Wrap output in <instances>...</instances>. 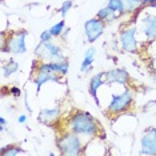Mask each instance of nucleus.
<instances>
[{
  "instance_id": "nucleus-18",
  "label": "nucleus",
  "mask_w": 156,
  "mask_h": 156,
  "mask_svg": "<svg viewBox=\"0 0 156 156\" xmlns=\"http://www.w3.org/2000/svg\"><path fill=\"white\" fill-rule=\"evenodd\" d=\"M109 8L112 9L113 12L116 13L118 16H122L126 13V9H124V4H123V0H108V4Z\"/></svg>"
},
{
  "instance_id": "nucleus-3",
  "label": "nucleus",
  "mask_w": 156,
  "mask_h": 156,
  "mask_svg": "<svg viewBox=\"0 0 156 156\" xmlns=\"http://www.w3.org/2000/svg\"><path fill=\"white\" fill-rule=\"evenodd\" d=\"M27 31L20 30L8 34V39H5V32H2V49L3 52H11L13 55H23L27 52L26 44Z\"/></svg>"
},
{
  "instance_id": "nucleus-9",
  "label": "nucleus",
  "mask_w": 156,
  "mask_h": 156,
  "mask_svg": "<svg viewBox=\"0 0 156 156\" xmlns=\"http://www.w3.org/2000/svg\"><path fill=\"white\" fill-rule=\"evenodd\" d=\"M140 154L156 156V127H151L145 131L140 139Z\"/></svg>"
},
{
  "instance_id": "nucleus-7",
  "label": "nucleus",
  "mask_w": 156,
  "mask_h": 156,
  "mask_svg": "<svg viewBox=\"0 0 156 156\" xmlns=\"http://www.w3.org/2000/svg\"><path fill=\"white\" fill-rule=\"evenodd\" d=\"M136 34H137V28L132 26V27H127L120 32L119 36V41H120V47L124 52H133L137 51V39H136Z\"/></svg>"
},
{
  "instance_id": "nucleus-17",
  "label": "nucleus",
  "mask_w": 156,
  "mask_h": 156,
  "mask_svg": "<svg viewBox=\"0 0 156 156\" xmlns=\"http://www.w3.org/2000/svg\"><path fill=\"white\" fill-rule=\"evenodd\" d=\"M17 69H19V63L13 59H9L8 62L3 64V76L4 77L12 76L13 73L17 72Z\"/></svg>"
},
{
  "instance_id": "nucleus-16",
  "label": "nucleus",
  "mask_w": 156,
  "mask_h": 156,
  "mask_svg": "<svg viewBox=\"0 0 156 156\" xmlns=\"http://www.w3.org/2000/svg\"><path fill=\"white\" fill-rule=\"evenodd\" d=\"M96 17L98 19H100V20H103L104 23H107V22H112V20H115L116 17H118V15H116V13L107 5V7H103V8L99 9L98 13H96Z\"/></svg>"
},
{
  "instance_id": "nucleus-22",
  "label": "nucleus",
  "mask_w": 156,
  "mask_h": 156,
  "mask_svg": "<svg viewBox=\"0 0 156 156\" xmlns=\"http://www.w3.org/2000/svg\"><path fill=\"white\" fill-rule=\"evenodd\" d=\"M73 7V3H72V0H66V2H63V4L62 7H60V9H59V12H60V15H62V17L64 19L66 15L69 12V9Z\"/></svg>"
},
{
  "instance_id": "nucleus-5",
  "label": "nucleus",
  "mask_w": 156,
  "mask_h": 156,
  "mask_svg": "<svg viewBox=\"0 0 156 156\" xmlns=\"http://www.w3.org/2000/svg\"><path fill=\"white\" fill-rule=\"evenodd\" d=\"M132 100H133V94L128 88L119 95H112L111 101H109L107 107V112L111 113V115H119V113L127 111L131 107Z\"/></svg>"
},
{
  "instance_id": "nucleus-4",
  "label": "nucleus",
  "mask_w": 156,
  "mask_h": 156,
  "mask_svg": "<svg viewBox=\"0 0 156 156\" xmlns=\"http://www.w3.org/2000/svg\"><path fill=\"white\" fill-rule=\"evenodd\" d=\"M35 55L40 60H45V62H60V60H66V56L63 54V49L56 45L52 41H47V43H40L35 48Z\"/></svg>"
},
{
  "instance_id": "nucleus-6",
  "label": "nucleus",
  "mask_w": 156,
  "mask_h": 156,
  "mask_svg": "<svg viewBox=\"0 0 156 156\" xmlns=\"http://www.w3.org/2000/svg\"><path fill=\"white\" fill-rule=\"evenodd\" d=\"M62 75H59V73H56L52 71V68L49 67L48 62H41L40 66H39V68L36 69V72H35L34 75V83L35 86H36V90L37 92L40 91L41 86H44L47 81H55V83H60L62 81Z\"/></svg>"
},
{
  "instance_id": "nucleus-15",
  "label": "nucleus",
  "mask_w": 156,
  "mask_h": 156,
  "mask_svg": "<svg viewBox=\"0 0 156 156\" xmlns=\"http://www.w3.org/2000/svg\"><path fill=\"white\" fill-rule=\"evenodd\" d=\"M48 64L49 67L52 68V71L56 73H59V75H62V76H64L68 73V62L67 60H60V62H48Z\"/></svg>"
},
{
  "instance_id": "nucleus-12",
  "label": "nucleus",
  "mask_w": 156,
  "mask_h": 156,
  "mask_svg": "<svg viewBox=\"0 0 156 156\" xmlns=\"http://www.w3.org/2000/svg\"><path fill=\"white\" fill-rule=\"evenodd\" d=\"M104 75H105L104 71H103V72H98L96 75H94V76L91 77L90 86H88L90 95L95 99V101H96V105H100V101H99V99H98V90L103 86V84H105V77H104Z\"/></svg>"
},
{
  "instance_id": "nucleus-26",
  "label": "nucleus",
  "mask_w": 156,
  "mask_h": 156,
  "mask_svg": "<svg viewBox=\"0 0 156 156\" xmlns=\"http://www.w3.org/2000/svg\"><path fill=\"white\" fill-rule=\"evenodd\" d=\"M17 122L19 123H26L27 122V116L26 115H20L19 118H17Z\"/></svg>"
},
{
  "instance_id": "nucleus-2",
  "label": "nucleus",
  "mask_w": 156,
  "mask_h": 156,
  "mask_svg": "<svg viewBox=\"0 0 156 156\" xmlns=\"http://www.w3.org/2000/svg\"><path fill=\"white\" fill-rule=\"evenodd\" d=\"M56 147L59 152L66 156H77L83 152V141L81 136L72 131L63 133L56 139Z\"/></svg>"
},
{
  "instance_id": "nucleus-23",
  "label": "nucleus",
  "mask_w": 156,
  "mask_h": 156,
  "mask_svg": "<svg viewBox=\"0 0 156 156\" xmlns=\"http://www.w3.org/2000/svg\"><path fill=\"white\" fill-rule=\"evenodd\" d=\"M52 35H51V32H49V30H47V31H43V32L40 34V41H43V43H47V41H51L52 40Z\"/></svg>"
},
{
  "instance_id": "nucleus-8",
  "label": "nucleus",
  "mask_w": 156,
  "mask_h": 156,
  "mask_svg": "<svg viewBox=\"0 0 156 156\" xmlns=\"http://www.w3.org/2000/svg\"><path fill=\"white\" fill-rule=\"evenodd\" d=\"M104 30H105V23L103 20L98 19V17L88 19L84 23V32H86V37L90 43H95L104 34Z\"/></svg>"
},
{
  "instance_id": "nucleus-10",
  "label": "nucleus",
  "mask_w": 156,
  "mask_h": 156,
  "mask_svg": "<svg viewBox=\"0 0 156 156\" xmlns=\"http://www.w3.org/2000/svg\"><path fill=\"white\" fill-rule=\"evenodd\" d=\"M105 83L107 84H120V86H127L129 80V73L126 68H113L105 72Z\"/></svg>"
},
{
  "instance_id": "nucleus-13",
  "label": "nucleus",
  "mask_w": 156,
  "mask_h": 156,
  "mask_svg": "<svg viewBox=\"0 0 156 156\" xmlns=\"http://www.w3.org/2000/svg\"><path fill=\"white\" fill-rule=\"evenodd\" d=\"M62 116V111L59 107H54V108H44L39 112V122L51 126L54 124L56 120H59V118Z\"/></svg>"
},
{
  "instance_id": "nucleus-14",
  "label": "nucleus",
  "mask_w": 156,
  "mask_h": 156,
  "mask_svg": "<svg viewBox=\"0 0 156 156\" xmlns=\"http://www.w3.org/2000/svg\"><path fill=\"white\" fill-rule=\"evenodd\" d=\"M95 56H96V49L94 47L88 48L86 51V54H84V59L83 62H81V66H80V72H87V71H91L92 69V63H94L95 60Z\"/></svg>"
},
{
  "instance_id": "nucleus-28",
  "label": "nucleus",
  "mask_w": 156,
  "mask_h": 156,
  "mask_svg": "<svg viewBox=\"0 0 156 156\" xmlns=\"http://www.w3.org/2000/svg\"><path fill=\"white\" fill-rule=\"evenodd\" d=\"M143 2H144V4H148V5H150V4H155L156 0H143Z\"/></svg>"
},
{
  "instance_id": "nucleus-31",
  "label": "nucleus",
  "mask_w": 156,
  "mask_h": 156,
  "mask_svg": "<svg viewBox=\"0 0 156 156\" xmlns=\"http://www.w3.org/2000/svg\"><path fill=\"white\" fill-rule=\"evenodd\" d=\"M148 7H151V8H154V9H156V3H155V4H150V5H148Z\"/></svg>"
},
{
  "instance_id": "nucleus-11",
  "label": "nucleus",
  "mask_w": 156,
  "mask_h": 156,
  "mask_svg": "<svg viewBox=\"0 0 156 156\" xmlns=\"http://www.w3.org/2000/svg\"><path fill=\"white\" fill-rule=\"evenodd\" d=\"M140 32L147 41L156 40V15H145L141 19Z\"/></svg>"
},
{
  "instance_id": "nucleus-21",
  "label": "nucleus",
  "mask_w": 156,
  "mask_h": 156,
  "mask_svg": "<svg viewBox=\"0 0 156 156\" xmlns=\"http://www.w3.org/2000/svg\"><path fill=\"white\" fill-rule=\"evenodd\" d=\"M123 4L126 12H133L139 5L144 4V2L143 0H123Z\"/></svg>"
},
{
  "instance_id": "nucleus-27",
  "label": "nucleus",
  "mask_w": 156,
  "mask_h": 156,
  "mask_svg": "<svg viewBox=\"0 0 156 156\" xmlns=\"http://www.w3.org/2000/svg\"><path fill=\"white\" fill-rule=\"evenodd\" d=\"M24 103H26V108H27V111H28V112H31V111H32V109H31V107H30V105H28V99H27V95H26V96H24Z\"/></svg>"
},
{
  "instance_id": "nucleus-19",
  "label": "nucleus",
  "mask_w": 156,
  "mask_h": 156,
  "mask_svg": "<svg viewBox=\"0 0 156 156\" xmlns=\"http://www.w3.org/2000/svg\"><path fill=\"white\" fill-rule=\"evenodd\" d=\"M20 154H24V151L19 147V145L9 144V145H5V147L2 148L3 156H16V155H20Z\"/></svg>"
},
{
  "instance_id": "nucleus-30",
  "label": "nucleus",
  "mask_w": 156,
  "mask_h": 156,
  "mask_svg": "<svg viewBox=\"0 0 156 156\" xmlns=\"http://www.w3.org/2000/svg\"><path fill=\"white\" fill-rule=\"evenodd\" d=\"M152 81H154V83L156 84V72L154 73V75H152Z\"/></svg>"
},
{
  "instance_id": "nucleus-1",
  "label": "nucleus",
  "mask_w": 156,
  "mask_h": 156,
  "mask_svg": "<svg viewBox=\"0 0 156 156\" xmlns=\"http://www.w3.org/2000/svg\"><path fill=\"white\" fill-rule=\"evenodd\" d=\"M68 131H72L80 136L95 137L99 133V123L87 111H76L71 115L67 123Z\"/></svg>"
},
{
  "instance_id": "nucleus-29",
  "label": "nucleus",
  "mask_w": 156,
  "mask_h": 156,
  "mask_svg": "<svg viewBox=\"0 0 156 156\" xmlns=\"http://www.w3.org/2000/svg\"><path fill=\"white\" fill-rule=\"evenodd\" d=\"M68 32H69V28H66L64 32H63V37H66V36H67V34H68Z\"/></svg>"
},
{
  "instance_id": "nucleus-24",
  "label": "nucleus",
  "mask_w": 156,
  "mask_h": 156,
  "mask_svg": "<svg viewBox=\"0 0 156 156\" xmlns=\"http://www.w3.org/2000/svg\"><path fill=\"white\" fill-rule=\"evenodd\" d=\"M9 92H11L12 96H15V98H19L20 95H22V90L17 88V87H11L9 88Z\"/></svg>"
},
{
  "instance_id": "nucleus-20",
  "label": "nucleus",
  "mask_w": 156,
  "mask_h": 156,
  "mask_svg": "<svg viewBox=\"0 0 156 156\" xmlns=\"http://www.w3.org/2000/svg\"><path fill=\"white\" fill-rule=\"evenodd\" d=\"M64 30H66V22H64V19H63V20H60L59 23L54 24V26L49 28V32H51V35L54 37H56V36H62L63 32H64Z\"/></svg>"
},
{
  "instance_id": "nucleus-25",
  "label": "nucleus",
  "mask_w": 156,
  "mask_h": 156,
  "mask_svg": "<svg viewBox=\"0 0 156 156\" xmlns=\"http://www.w3.org/2000/svg\"><path fill=\"white\" fill-rule=\"evenodd\" d=\"M5 126H7V122H5V119L3 118V116H0V131H5Z\"/></svg>"
}]
</instances>
